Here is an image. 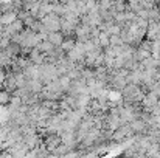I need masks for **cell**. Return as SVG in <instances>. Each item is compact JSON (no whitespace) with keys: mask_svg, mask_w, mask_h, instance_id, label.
Returning a JSON list of instances; mask_svg holds the SVG:
<instances>
[{"mask_svg":"<svg viewBox=\"0 0 160 158\" xmlns=\"http://www.w3.org/2000/svg\"><path fill=\"white\" fill-rule=\"evenodd\" d=\"M11 99H12V93H9V92H6L5 89H2L0 90V104L2 105H9L11 103Z\"/></svg>","mask_w":160,"mask_h":158,"instance_id":"obj_2","label":"cell"},{"mask_svg":"<svg viewBox=\"0 0 160 158\" xmlns=\"http://www.w3.org/2000/svg\"><path fill=\"white\" fill-rule=\"evenodd\" d=\"M64 39H65V36H64L62 31H52V33L47 34V41L53 47H61V44L64 42Z\"/></svg>","mask_w":160,"mask_h":158,"instance_id":"obj_1","label":"cell"}]
</instances>
